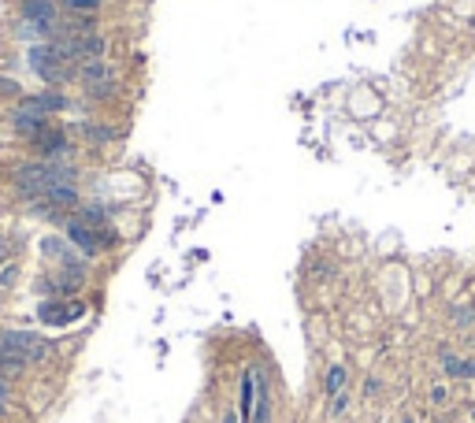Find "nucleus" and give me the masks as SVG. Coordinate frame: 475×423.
Instances as JSON below:
<instances>
[{"label": "nucleus", "instance_id": "2", "mask_svg": "<svg viewBox=\"0 0 475 423\" xmlns=\"http://www.w3.org/2000/svg\"><path fill=\"white\" fill-rule=\"evenodd\" d=\"M30 67H34L37 78H45L48 86H63L74 74V63H67V56H63L52 41L30 48Z\"/></svg>", "mask_w": 475, "mask_h": 423}, {"label": "nucleus", "instance_id": "16", "mask_svg": "<svg viewBox=\"0 0 475 423\" xmlns=\"http://www.w3.org/2000/svg\"><path fill=\"white\" fill-rule=\"evenodd\" d=\"M63 4H67L71 11H82V15H93L100 0H63Z\"/></svg>", "mask_w": 475, "mask_h": 423}, {"label": "nucleus", "instance_id": "18", "mask_svg": "<svg viewBox=\"0 0 475 423\" xmlns=\"http://www.w3.org/2000/svg\"><path fill=\"white\" fill-rule=\"evenodd\" d=\"M453 320H457V327H468V323L475 320V312H471V308H457V315H453Z\"/></svg>", "mask_w": 475, "mask_h": 423}, {"label": "nucleus", "instance_id": "11", "mask_svg": "<svg viewBox=\"0 0 475 423\" xmlns=\"http://www.w3.org/2000/svg\"><path fill=\"white\" fill-rule=\"evenodd\" d=\"M438 364H442V372L450 375V379H464V360H460L453 349H442L438 353Z\"/></svg>", "mask_w": 475, "mask_h": 423}, {"label": "nucleus", "instance_id": "5", "mask_svg": "<svg viewBox=\"0 0 475 423\" xmlns=\"http://www.w3.org/2000/svg\"><path fill=\"white\" fill-rule=\"evenodd\" d=\"M82 82L93 97H108L115 89V71L108 67L104 60H93V63H82Z\"/></svg>", "mask_w": 475, "mask_h": 423}, {"label": "nucleus", "instance_id": "12", "mask_svg": "<svg viewBox=\"0 0 475 423\" xmlns=\"http://www.w3.org/2000/svg\"><path fill=\"white\" fill-rule=\"evenodd\" d=\"M74 219H82V223H89V227H97V230H108V227H112L108 216H104V208H97V204H86Z\"/></svg>", "mask_w": 475, "mask_h": 423}, {"label": "nucleus", "instance_id": "19", "mask_svg": "<svg viewBox=\"0 0 475 423\" xmlns=\"http://www.w3.org/2000/svg\"><path fill=\"white\" fill-rule=\"evenodd\" d=\"M364 393H367V398H375V393H379V379H375V375L364 382Z\"/></svg>", "mask_w": 475, "mask_h": 423}, {"label": "nucleus", "instance_id": "3", "mask_svg": "<svg viewBox=\"0 0 475 423\" xmlns=\"http://www.w3.org/2000/svg\"><path fill=\"white\" fill-rule=\"evenodd\" d=\"M67 242L82 256H97V253H104V249H112L119 242V234L112 227L108 230H97V227H89V223H82V219H71L67 223Z\"/></svg>", "mask_w": 475, "mask_h": 423}, {"label": "nucleus", "instance_id": "21", "mask_svg": "<svg viewBox=\"0 0 475 423\" xmlns=\"http://www.w3.org/2000/svg\"><path fill=\"white\" fill-rule=\"evenodd\" d=\"M334 423H341V419H334Z\"/></svg>", "mask_w": 475, "mask_h": 423}, {"label": "nucleus", "instance_id": "8", "mask_svg": "<svg viewBox=\"0 0 475 423\" xmlns=\"http://www.w3.org/2000/svg\"><path fill=\"white\" fill-rule=\"evenodd\" d=\"M19 108L37 112V115H52V112H63V108H67V97H60V93H37V97H26Z\"/></svg>", "mask_w": 475, "mask_h": 423}, {"label": "nucleus", "instance_id": "10", "mask_svg": "<svg viewBox=\"0 0 475 423\" xmlns=\"http://www.w3.org/2000/svg\"><path fill=\"white\" fill-rule=\"evenodd\" d=\"M37 204H48V208H74V204H78V190H74V186H56V190H48Z\"/></svg>", "mask_w": 475, "mask_h": 423}, {"label": "nucleus", "instance_id": "9", "mask_svg": "<svg viewBox=\"0 0 475 423\" xmlns=\"http://www.w3.org/2000/svg\"><path fill=\"white\" fill-rule=\"evenodd\" d=\"M346 382H349L346 364H331V367H327V375H323V398L331 401L334 393H341V390H346Z\"/></svg>", "mask_w": 475, "mask_h": 423}, {"label": "nucleus", "instance_id": "1", "mask_svg": "<svg viewBox=\"0 0 475 423\" xmlns=\"http://www.w3.org/2000/svg\"><path fill=\"white\" fill-rule=\"evenodd\" d=\"M71 182H74V171L60 160H37V164H26L15 171V193L30 197V201H41L48 190L71 186Z\"/></svg>", "mask_w": 475, "mask_h": 423}, {"label": "nucleus", "instance_id": "7", "mask_svg": "<svg viewBox=\"0 0 475 423\" xmlns=\"http://www.w3.org/2000/svg\"><path fill=\"white\" fill-rule=\"evenodd\" d=\"M45 126H48V115H37V112H26V108H15V112H11V130H15V134H22L26 141H30L34 134H41Z\"/></svg>", "mask_w": 475, "mask_h": 423}, {"label": "nucleus", "instance_id": "13", "mask_svg": "<svg viewBox=\"0 0 475 423\" xmlns=\"http://www.w3.org/2000/svg\"><path fill=\"white\" fill-rule=\"evenodd\" d=\"M349 401H353V393H349V390H341V393H334V398H331V401H327V416H331V419H341V416H346V412H349Z\"/></svg>", "mask_w": 475, "mask_h": 423}, {"label": "nucleus", "instance_id": "4", "mask_svg": "<svg viewBox=\"0 0 475 423\" xmlns=\"http://www.w3.org/2000/svg\"><path fill=\"white\" fill-rule=\"evenodd\" d=\"M30 145H34L37 152H41V160H60V156H67V152H71L67 134H63L60 126H52V123L41 130V134H34V138H30Z\"/></svg>", "mask_w": 475, "mask_h": 423}, {"label": "nucleus", "instance_id": "14", "mask_svg": "<svg viewBox=\"0 0 475 423\" xmlns=\"http://www.w3.org/2000/svg\"><path fill=\"white\" fill-rule=\"evenodd\" d=\"M15 282H19V268L11 260H4V263H0V289H11Z\"/></svg>", "mask_w": 475, "mask_h": 423}, {"label": "nucleus", "instance_id": "6", "mask_svg": "<svg viewBox=\"0 0 475 423\" xmlns=\"http://www.w3.org/2000/svg\"><path fill=\"white\" fill-rule=\"evenodd\" d=\"M19 15L22 22H34V26H41V30H56V22H60V11L52 0H22V8H19Z\"/></svg>", "mask_w": 475, "mask_h": 423}, {"label": "nucleus", "instance_id": "17", "mask_svg": "<svg viewBox=\"0 0 475 423\" xmlns=\"http://www.w3.org/2000/svg\"><path fill=\"white\" fill-rule=\"evenodd\" d=\"M431 405H450V386L445 382H434L431 386Z\"/></svg>", "mask_w": 475, "mask_h": 423}, {"label": "nucleus", "instance_id": "20", "mask_svg": "<svg viewBox=\"0 0 475 423\" xmlns=\"http://www.w3.org/2000/svg\"><path fill=\"white\" fill-rule=\"evenodd\" d=\"M4 260H8V237L0 234V263H4Z\"/></svg>", "mask_w": 475, "mask_h": 423}, {"label": "nucleus", "instance_id": "15", "mask_svg": "<svg viewBox=\"0 0 475 423\" xmlns=\"http://www.w3.org/2000/svg\"><path fill=\"white\" fill-rule=\"evenodd\" d=\"M82 134H86L89 141H112V138H115V130H108V126H86Z\"/></svg>", "mask_w": 475, "mask_h": 423}]
</instances>
